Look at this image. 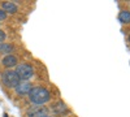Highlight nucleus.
Returning a JSON list of instances; mask_svg holds the SVG:
<instances>
[{"instance_id": "20e7f679", "label": "nucleus", "mask_w": 130, "mask_h": 117, "mask_svg": "<svg viewBox=\"0 0 130 117\" xmlns=\"http://www.w3.org/2000/svg\"><path fill=\"white\" fill-rule=\"evenodd\" d=\"M16 92L17 95H20V96H25V95H29L30 90H31V85L26 81H21L17 86H16Z\"/></svg>"}, {"instance_id": "f8f14e48", "label": "nucleus", "mask_w": 130, "mask_h": 117, "mask_svg": "<svg viewBox=\"0 0 130 117\" xmlns=\"http://www.w3.org/2000/svg\"><path fill=\"white\" fill-rule=\"evenodd\" d=\"M5 38H7V35H5V33L3 30H0V43H3V42L5 40Z\"/></svg>"}, {"instance_id": "1a4fd4ad", "label": "nucleus", "mask_w": 130, "mask_h": 117, "mask_svg": "<svg viewBox=\"0 0 130 117\" xmlns=\"http://www.w3.org/2000/svg\"><path fill=\"white\" fill-rule=\"evenodd\" d=\"M52 109H53V112H55V113H57V114H61L62 112H68L67 105H65L62 102H59V103H56V104L52 107Z\"/></svg>"}, {"instance_id": "f03ea898", "label": "nucleus", "mask_w": 130, "mask_h": 117, "mask_svg": "<svg viewBox=\"0 0 130 117\" xmlns=\"http://www.w3.org/2000/svg\"><path fill=\"white\" fill-rule=\"evenodd\" d=\"M2 82L5 87H9V89H16V86L21 82L17 73L12 69H8L5 72L2 73Z\"/></svg>"}, {"instance_id": "4468645a", "label": "nucleus", "mask_w": 130, "mask_h": 117, "mask_svg": "<svg viewBox=\"0 0 130 117\" xmlns=\"http://www.w3.org/2000/svg\"><path fill=\"white\" fill-rule=\"evenodd\" d=\"M4 117H8V116H7V114H4Z\"/></svg>"}, {"instance_id": "423d86ee", "label": "nucleus", "mask_w": 130, "mask_h": 117, "mask_svg": "<svg viewBox=\"0 0 130 117\" xmlns=\"http://www.w3.org/2000/svg\"><path fill=\"white\" fill-rule=\"evenodd\" d=\"M46 114V108L42 105H35L31 111L27 112V117H42Z\"/></svg>"}, {"instance_id": "6e6552de", "label": "nucleus", "mask_w": 130, "mask_h": 117, "mask_svg": "<svg viewBox=\"0 0 130 117\" xmlns=\"http://www.w3.org/2000/svg\"><path fill=\"white\" fill-rule=\"evenodd\" d=\"M118 21L121 24H130V12L129 10H121L118 13Z\"/></svg>"}, {"instance_id": "2eb2a0df", "label": "nucleus", "mask_w": 130, "mask_h": 117, "mask_svg": "<svg viewBox=\"0 0 130 117\" xmlns=\"http://www.w3.org/2000/svg\"><path fill=\"white\" fill-rule=\"evenodd\" d=\"M129 42H130V35H129Z\"/></svg>"}, {"instance_id": "7ed1b4c3", "label": "nucleus", "mask_w": 130, "mask_h": 117, "mask_svg": "<svg viewBox=\"0 0 130 117\" xmlns=\"http://www.w3.org/2000/svg\"><path fill=\"white\" fill-rule=\"evenodd\" d=\"M17 76L20 78V81H29L30 78H32V76H34V69L31 68V65H29V64H18V65L16 66V70Z\"/></svg>"}, {"instance_id": "0eeeda50", "label": "nucleus", "mask_w": 130, "mask_h": 117, "mask_svg": "<svg viewBox=\"0 0 130 117\" xmlns=\"http://www.w3.org/2000/svg\"><path fill=\"white\" fill-rule=\"evenodd\" d=\"M5 13H16L17 10H18V8H17V5L13 3V2H4L3 3V8H2Z\"/></svg>"}, {"instance_id": "9b49d317", "label": "nucleus", "mask_w": 130, "mask_h": 117, "mask_svg": "<svg viewBox=\"0 0 130 117\" xmlns=\"http://www.w3.org/2000/svg\"><path fill=\"white\" fill-rule=\"evenodd\" d=\"M7 18V13L4 12L3 9H0V22H2V21H4Z\"/></svg>"}, {"instance_id": "39448f33", "label": "nucleus", "mask_w": 130, "mask_h": 117, "mask_svg": "<svg viewBox=\"0 0 130 117\" xmlns=\"http://www.w3.org/2000/svg\"><path fill=\"white\" fill-rule=\"evenodd\" d=\"M2 64H3L5 68L12 69V68H16V66L18 65V60H17V57H16L14 55L10 54V55H5V56L3 57Z\"/></svg>"}, {"instance_id": "9d476101", "label": "nucleus", "mask_w": 130, "mask_h": 117, "mask_svg": "<svg viewBox=\"0 0 130 117\" xmlns=\"http://www.w3.org/2000/svg\"><path fill=\"white\" fill-rule=\"evenodd\" d=\"M13 51V46L8 43H0V54H7L10 55V52Z\"/></svg>"}, {"instance_id": "ddd939ff", "label": "nucleus", "mask_w": 130, "mask_h": 117, "mask_svg": "<svg viewBox=\"0 0 130 117\" xmlns=\"http://www.w3.org/2000/svg\"><path fill=\"white\" fill-rule=\"evenodd\" d=\"M42 117H51V116H48V114H44V116H42Z\"/></svg>"}, {"instance_id": "f257e3e1", "label": "nucleus", "mask_w": 130, "mask_h": 117, "mask_svg": "<svg viewBox=\"0 0 130 117\" xmlns=\"http://www.w3.org/2000/svg\"><path fill=\"white\" fill-rule=\"evenodd\" d=\"M29 99L35 105H43L51 99V94L44 87H31L29 92Z\"/></svg>"}]
</instances>
